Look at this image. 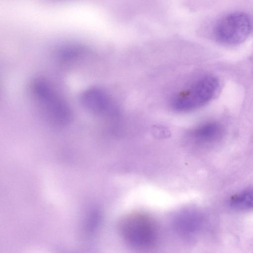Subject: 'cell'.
Returning <instances> with one entry per match:
<instances>
[{"label":"cell","instance_id":"6da1fadb","mask_svg":"<svg viewBox=\"0 0 253 253\" xmlns=\"http://www.w3.org/2000/svg\"><path fill=\"white\" fill-rule=\"evenodd\" d=\"M30 93L35 105L44 119L56 126L68 125L72 118L69 105L47 80L37 78L32 81Z\"/></svg>","mask_w":253,"mask_h":253},{"label":"cell","instance_id":"7a4b0ae2","mask_svg":"<svg viewBox=\"0 0 253 253\" xmlns=\"http://www.w3.org/2000/svg\"><path fill=\"white\" fill-rule=\"evenodd\" d=\"M218 85V81L215 77L211 76L202 77L175 95L171 100V107L178 112L197 109L212 98Z\"/></svg>","mask_w":253,"mask_h":253},{"label":"cell","instance_id":"3957f363","mask_svg":"<svg viewBox=\"0 0 253 253\" xmlns=\"http://www.w3.org/2000/svg\"><path fill=\"white\" fill-rule=\"evenodd\" d=\"M154 221L143 213H133L122 220L120 231L129 245L140 249L150 248L156 243L158 231Z\"/></svg>","mask_w":253,"mask_h":253},{"label":"cell","instance_id":"277c9868","mask_svg":"<svg viewBox=\"0 0 253 253\" xmlns=\"http://www.w3.org/2000/svg\"><path fill=\"white\" fill-rule=\"evenodd\" d=\"M252 28L250 17L243 12H234L221 17L215 23L213 35L218 43L234 46L244 42Z\"/></svg>","mask_w":253,"mask_h":253},{"label":"cell","instance_id":"5b68a950","mask_svg":"<svg viewBox=\"0 0 253 253\" xmlns=\"http://www.w3.org/2000/svg\"><path fill=\"white\" fill-rule=\"evenodd\" d=\"M80 99L84 107L95 116L112 119L118 114L117 105L112 96L101 87L87 88L82 93Z\"/></svg>","mask_w":253,"mask_h":253},{"label":"cell","instance_id":"8992f818","mask_svg":"<svg viewBox=\"0 0 253 253\" xmlns=\"http://www.w3.org/2000/svg\"><path fill=\"white\" fill-rule=\"evenodd\" d=\"M222 133L221 126L215 122L204 123L193 129L190 136L200 142H210L217 139Z\"/></svg>","mask_w":253,"mask_h":253},{"label":"cell","instance_id":"52a82bcc","mask_svg":"<svg viewBox=\"0 0 253 253\" xmlns=\"http://www.w3.org/2000/svg\"><path fill=\"white\" fill-rule=\"evenodd\" d=\"M230 206L241 210L253 209V188L246 189L232 196L229 200Z\"/></svg>","mask_w":253,"mask_h":253}]
</instances>
